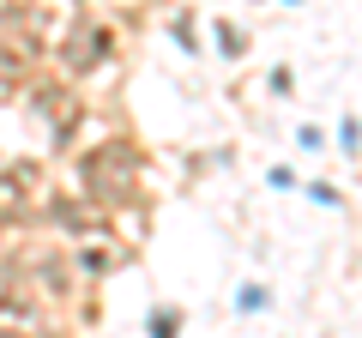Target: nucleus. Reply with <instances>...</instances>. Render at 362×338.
I'll return each mask as SVG.
<instances>
[{
  "label": "nucleus",
  "instance_id": "2",
  "mask_svg": "<svg viewBox=\"0 0 362 338\" xmlns=\"http://www.w3.org/2000/svg\"><path fill=\"white\" fill-rule=\"evenodd\" d=\"M109 49V37H103V30H78V37H73V49H66V61H73V66H90V61H97V54H103Z\"/></svg>",
  "mask_w": 362,
  "mask_h": 338
},
{
  "label": "nucleus",
  "instance_id": "1",
  "mask_svg": "<svg viewBox=\"0 0 362 338\" xmlns=\"http://www.w3.org/2000/svg\"><path fill=\"white\" fill-rule=\"evenodd\" d=\"M90 187H97V194H121V187H127V175H133V151L127 145H109V151H97L90 157Z\"/></svg>",
  "mask_w": 362,
  "mask_h": 338
}]
</instances>
